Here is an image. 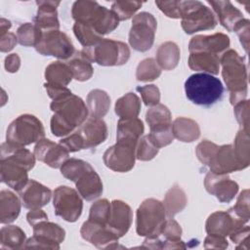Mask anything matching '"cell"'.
Instances as JSON below:
<instances>
[{"label":"cell","instance_id":"2e32d148","mask_svg":"<svg viewBox=\"0 0 250 250\" xmlns=\"http://www.w3.org/2000/svg\"><path fill=\"white\" fill-rule=\"evenodd\" d=\"M68 152L61 144H55L50 140H40L34 147L37 159L53 168L62 167L68 157Z\"/></svg>","mask_w":250,"mask_h":250},{"label":"cell","instance_id":"4316f807","mask_svg":"<svg viewBox=\"0 0 250 250\" xmlns=\"http://www.w3.org/2000/svg\"><path fill=\"white\" fill-rule=\"evenodd\" d=\"M189 67L194 70L207 71L213 74L219 73L220 59L216 54L208 52L191 53L188 60Z\"/></svg>","mask_w":250,"mask_h":250},{"label":"cell","instance_id":"f35d334b","mask_svg":"<svg viewBox=\"0 0 250 250\" xmlns=\"http://www.w3.org/2000/svg\"><path fill=\"white\" fill-rule=\"evenodd\" d=\"M17 34H18L19 42L21 45L36 46L41 39L42 31L36 25H32L31 23L27 22L19 27Z\"/></svg>","mask_w":250,"mask_h":250},{"label":"cell","instance_id":"d590c367","mask_svg":"<svg viewBox=\"0 0 250 250\" xmlns=\"http://www.w3.org/2000/svg\"><path fill=\"white\" fill-rule=\"evenodd\" d=\"M187 203L185 192L178 187L172 188L166 194L164 205L168 217H173L178 212H181Z\"/></svg>","mask_w":250,"mask_h":250},{"label":"cell","instance_id":"bcb514c9","mask_svg":"<svg viewBox=\"0 0 250 250\" xmlns=\"http://www.w3.org/2000/svg\"><path fill=\"white\" fill-rule=\"evenodd\" d=\"M142 4V2L137 1H116L112 4L111 11L116 15L118 20L124 21L131 18Z\"/></svg>","mask_w":250,"mask_h":250},{"label":"cell","instance_id":"7dc6e473","mask_svg":"<svg viewBox=\"0 0 250 250\" xmlns=\"http://www.w3.org/2000/svg\"><path fill=\"white\" fill-rule=\"evenodd\" d=\"M157 151L158 148L151 143L148 136H145L139 142V146L137 147V158L141 160H149L154 157Z\"/></svg>","mask_w":250,"mask_h":250},{"label":"cell","instance_id":"f5cc1de1","mask_svg":"<svg viewBox=\"0 0 250 250\" xmlns=\"http://www.w3.org/2000/svg\"><path fill=\"white\" fill-rule=\"evenodd\" d=\"M155 4L168 17H170V18H181V15H180L181 1L180 2H178V1H170V2L155 1Z\"/></svg>","mask_w":250,"mask_h":250},{"label":"cell","instance_id":"6da1fadb","mask_svg":"<svg viewBox=\"0 0 250 250\" xmlns=\"http://www.w3.org/2000/svg\"><path fill=\"white\" fill-rule=\"evenodd\" d=\"M51 109L55 112L51 119V130L58 137L72 132L84 122L88 114L84 102L71 92L55 99Z\"/></svg>","mask_w":250,"mask_h":250},{"label":"cell","instance_id":"60d3db41","mask_svg":"<svg viewBox=\"0 0 250 250\" xmlns=\"http://www.w3.org/2000/svg\"><path fill=\"white\" fill-rule=\"evenodd\" d=\"M147 136L151 141V143L157 148L167 146L173 141V138H174L172 125L167 124V125H161V126L150 128V134Z\"/></svg>","mask_w":250,"mask_h":250},{"label":"cell","instance_id":"f6af8a7d","mask_svg":"<svg viewBox=\"0 0 250 250\" xmlns=\"http://www.w3.org/2000/svg\"><path fill=\"white\" fill-rule=\"evenodd\" d=\"M160 75V69L153 59L144 60L137 68V79L140 81H148L157 78Z\"/></svg>","mask_w":250,"mask_h":250},{"label":"cell","instance_id":"5bb4252c","mask_svg":"<svg viewBox=\"0 0 250 250\" xmlns=\"http://www.w3.org/2000/svg\"><path fill=\"white\" fill-rule=\"evenodd\" d=\"M246 221L234 215L230 210L228 212L218 211L212 214L206 223V230L209 234L225 236L241 228Z\"/></svg>","mask_w":250,"mask_h":250},{"label":"cell","instance_id":"b9f144b4","mask_svg":"<svg viewBox=\"0 0 250 250\" xmlns=\"http://www.w3.org/2000/svg\"><path fill=\"white\" fill-rule=\"evenodd\" d=\"M73 30L76 37L79 39L81 44L84 45L85 47L93 46L103 39L102 36L98 35L90 26L80 22H75L73 26Z\"/></svg>","mask_w":250,"mask_h":250},{"label":"cell","instance_id":"836d02e7","mask_svg":"<svg viewBox=\"0 0 250 250\" xmlns=\"http://www.w3.org/2000/svg\"><path fill=\"white\" fill-rule=\"evenodd\" d=\"M180 51L175 43L167 42L162 44L157 51V62L164 69L174 68L179 61Z\"/></svg>","mask_w":250,"mask_h":250},{"label":"cell","instance_id":"7bdbcfd3","mask_svg":"<svg viewBox=\"0 0 250 250\" xmlns=\"http://www.w3.org/2000/svg\"><path fill=\"white\" fill-rule=\"evenodd\" d=\"M249 137L248 132L245 130L240 131L235 139V146L233 147L234 152L243 165V167H247L249 163Z\"/></svg>","mask_w":250,"mask_h":250},{"label":"cell","instance_id":"d6a6232c","mask_svg":"<svg viewBox=\"0 0 250 250\" xmlns=\"http://www.w3.org/2000/svg\"><path fill=\"white\" fill-rule=\"evenodd\" d=\"M89 109L93 117L104 116L108 109L110 104V99L105 92L101 90H94L90 92L87 98Z\"/></svg>","mask_w":250,"mask_h":250},{"label":"cell","instance_id":"9f6ffc18","mask_svg":"<svg viewBox=\"0 0 250 250\" xmlns=\"http://www.w3.org/2000/svg\"><path fill=\"white\" fill-rule=\"evenodd\" d=\"M47 219V215L42 210L39 209H32V211H30L27 214V221L31 226H34L35 224Z\"/></svg>","mask_w":250,"mask_h":250},{"label":"cell","instance_id":"7402d4cb","mask_svg":"<svg viewBox=\"0 0 250 250\" xmlns=\"http://www.w3.org/2000/svg\"><path fill=\"white\" fill-rule=\"evenodd\" d=\"M27 169L22 165L11 161L1 160V180L10 188L20 191L28 182Z\"/></svg>","mask_w":250,"mask_h":250},{"label":"cell","instance_id":"277c9868","mask_svg":"<svg viewBox=\"0 0 250 250\" xmlns=\"http://www.w3.org/2000/svg\"><path fill=\"white\" fill-rule=\"evenodd\" d=\"M185 91L190 102L208 106L222 98L224 86L219 78L211 74L194 73L186 80Z\"/></svg>","mask_w":250,"mask_h":250},{"label":"cell","instance_id":"d6986e66","mask_svg":"<svg viewBox=\"0 0 250 250\" xmlns=\"http://www.w3.org/2000/svg\"><path fill=\"white\" fill-rule=\"evenodd\" d=\"M19 192L23 206L28 209H39L51 198V190L34 180H29Z\"/></svg>","mask_w":250,"mask_h":250},{"label":"cell","instance_id":"f907efd6","mask_svg":"<svg viewBox=\"0 0 250 250\" xmlns=\"http://www.w3.org/2000/svg\"><path fill=\"white\" fill-rule=\"evenodd\" d=\"M137 90L142 94L143 101L146 105H153L158 104L160 95L159 90L154 85H146L144 87H138Z\"/></svg>","mask_w":250,"mask_h":250},{"label":"cell","instance_id":"7a4b0ae2","mask_svg":"<svg viewBox=\"0 0 250 250\" xmlns=\"http://www.w3.org/2000/svg\"><path fill=\"white\" fill-rule=\"evenodd\" d=\"M72 16L76 22L90 26L98 35L111 32L118 25V18L97 2L77 1L72 7Z\"/></svg>","mask_w":250,"mask_h":250},{"label":"cell","instance_id":"11a10c76","mask_svg":"<svg viewBox=\"0 0 250 250\" xmlns=\"http://www.w3.org/2000/svg\"><path fill=\"white\" fill-rule=\"evenodd\" d=\"M236 33L238 34L241 43L244 45V40H245V46L248 50V42H249V21L248 20H241L234 27Z\"/></svg>","mask_w":250,"mask_h":250},{"label":"cell","instance_id":"cb8c5ba5","mask_svg":"<svg viewBox=\"0 0 250 250\" xmlns=\"http://www.w3.org/2000/svg\"><path fill=\"white\" fill-rule=\"evenodd\" d=\"M37 16L35 18V25L42 31H52L58 30L59 21L57 18L56 7L60 2H50V1H39Z\"/></svg>","mask_w":250,"mask_h":250},{"label":"cell","instance_id":"8992f818","mask_svg":"<svg viewBox=\"0 0 250 250\" xmlns=\"http://www.w3.org/2000/svg\"><path fill=\"white\" fill-rule=\"evenodd\" d=\"M165 207L155 199H146L137 212V232L139 235L155 237L165 225Z\"/></svg>","mask_w":250,"mask_h":250},{"label":"cell","instance_id":"484cf974","mask_svg":"<svg viewBox=\"0 0 250 250\" xmlns=\"http://www.w3.org/2000/svg\"><path fill=\"white\" fill-rule=\"evenodd\" d=\"M213 6L219 17L220 22L229 31H232L235 25L243 20L242 14L229 1H208Z\"/></svg>","mask_w":250,"mask_h":250},{"label":"cell","instance_id":"e575fe53","mask_svg":"<svg viewBox=\"0 0 250 250\" xmlns=\"http://www.w3.org/2000/svg\"><path fill=\"white\" fill-rule=\"evenodd\" d=\"M66 63L70 67L73 77L76 80L84 81L92 76L93 68L89 61L84 58L81 52H76V54L73 55Z\"/></svg>","mask_w":250,"mask_h":250},{"label":"cell","instance_id":"f546056e","mask_svg":"<svg viewBox=\"0 0 250 250\" xmlns=\"http://www.w3.org/2000/svg\"><path fill=\"white\" fill-rule=\"evenodd\" d=\"M173 135L183 142H192L199 137V127L196 122L188 118H177L172 125Z\"/></svg>","mask_w":250,"mask_h":250},{"label":"cell","instance_id":"e0dca14e","mask_svg":"<svg viewBox=\"0 0 250 250\" xmlns=\"http://www.w3.org/2000/svg\"><path fill=\"white\" fill-rule=\"evenodd\" d=\"M205 188L208 192L216 195L221 202L230 201L238 190V186L235 182L230 181L224 174L208 173L205 178Z\"/></svg>","mask_w":250,"mask_h":250},{"label":"cell","instance_id":"d4e9b609","mask_svg":"<svg viewBox=\"0 0 250 250\" xmlns=\"http://www.w3.org/2000/svg\"><path fill=\"white\" fill-rule=\"evenodd\" d=\"M79 193L86 200H92L100 196L103 192V184L99 175L91 167L76 182Z\"/></svg>","mask_w":250,"mask_h":250},{"label":"cell","instance_id":"db71d44e","mask_svg":"<svg viewBox=\"0 0 250 250\" xmlns=\"http://www.w3.org/2000/svg\"><path fill=\"white\" fill-rule=\"evenodd\" d=\"M248 105H249L248 101H241V103L236 104L234 109L237 121L241 125H244L243 130L247 132H248Z\"/></svg>","mask_w":250,"mask_h":250},{"label":"cell","instance_id":"ba28073f","mask_svg":"<svg viewBox=\"0 0 250 250\" xmlns=\"http://www.w3.org/2000/svg\"><path fill=\"white\" fill-rule=\"evenodd\" d=\"M45 133L42 123L33 115L24 114L15 119L7 130V142L25 146L43 139Z\"/></svg>","mask_w":250,"mask_h":250},{"label":"cell","instance_id":"44dd1931","mask_svg":"<svg viewBox=\"0 0 250 250\" xmlns=\"http://www.w3.org/2000/svg\"><path fill=\"white\" fill-rule=\"evenodd\" d=\"M82 237L98 247H112L110 243H116L118 236L105 226L87 221L81 229Z\"/></svg>","mask_w":250,"mask_h":250},{"label":"cell","instance_id":"ab89813d","mask_svg":"<svg viewBox=\"0 0 250 250\" xmlns=\"http://www.w3.org/2000/svg\"><path fill=\"white\" fill-rule=\"evenodd\" d=\"M146 117L150 128L171 124V113L163 104H157L148 109Z\"/></svg>","mask_w":250,"mask_h":250},{"label":"cell","instance_id":"ac0fdd59","mask_svg":"<svg viewBox=\"0 0 250 250\" xmlns=\"http://www.w3.org/2000/svg\"><path fill=\"white\" fill-rule=\"evenodd\" d=\"M131 222V208L120 200H113L110 204V212L106 228L117 236H122L129 229Z\"/></svg>","mask_w":250,"mask_h":250},{"label":"cell","instance_id":"83f0119b","mask_svg":"<svg viewBox=\"0 0 250 250\" xmlns=\"http://www.w3.org/2000/svg\"><path fill=\"white\" fill-rule=\"evenodd\" d=\"M144 132L143 122L138 118H121L117 126V141L136 143Z\"/></svg>","mask_w":250,"mask_h":250},{"label":"cell","instance_id":"8fae6325","mask_svg":"<svg viewBox=\"0 0 250 250\" xmlns=\"http://www.w3.org/2000/svg\"><path fill=\"white\" fill-rule=\"evenodd\" d=\"M35 47L37 52L45 56H54L60 59L71 58L74 52L69 38L59 30L42 32L41 39Z\"/></svg>","mask_w":250,"mask_h":250},{"label":"cell","instance_id":"7c38bea8","mask_svg":"<svg viewBox=\"0 0 250 250\" xmlns=\"http://www.w3.org/2000/svg\"><path fill=\"white\" fill-rule=\"evenodd\" d=\"M136 143L117 141V144L109 147L104 154L105 165L118 172L129 171L135 162Z\"/></svg>","mask_w":250,"mask_h":250},{"label":"cell","instance_id":"52a82bcc","mask_svg":"<svg viewBox=\"0 0 250 250\" xmlns=\"http://www.w3.org/2000/svg\"><path fill=\"white\" fill-rule=\"evenodd\" d=\"M180 15L182 26L187 33H193L199 30L211 29L217 20L211 10L198 1H185L180 4Z\"/></svg>","mask_w":250,"mask_h":250},{"label":"cell","instance_id":"9a60e30c","mask_svg":"<svg viewBox=\"0 0 250 250\" xmlns=\"http://www.w3.org/2000/svg\"><path fill=\"white\" fill-rule=\"evenodd\" d=\"M207 165L215 174H226L244 168L229 145L218 146Z\"/></svg>","mask_w":250,"mask_h":250},{"label":"cell","instance_id":"4dcf8cb0","mask_svg":"<svg viewBox=\"0 0 250 250\" xmlns=\"http://www.w3.org/2000/svg\"><path fill=\"white\" fill-rule=\"evenodd\" d=\"M21 204L18 197L9 190L1 191V222H13L20 214Z\"/></svg>","mask_w":250,"mask_h":250},{"label":"cell","instance_id":"74e56055","mask_svg":"<svg viewBox=\"0 0 250 250\" xmlns=\"http://www.w3.org/2000/svg\"><path fill=\"white\" fill-rule=\"evenodd\" d=\"M92 166L80 159H69L67 161H65L62 167H61V171L62 174L71 180L72 182H76L88 169H90Z\"/></svg>","mask_w":250,"mask_h":250},{"label":"cell","instance_id":"603a6c76","mask_svg":"<svg viewBox=\"0 0 250 250\" xmlns=\"http://www.w3.org/2000/svg\"><path fill=\"white\" fill-rule=\"evenodd\" d=\"M229 39L223 33H216L214 35L203 36L198 35L191 39L189 42V51L195 52H208L216 54L228 48Z\"/></svg>","mask_w":250,"mask_h":250},{"label":"cell","instance_id":"30bf717a","mask_svg":"<svg viewBox=\"0 0 250 250\" xmlns=\"http://www.w3.org/2000/svg\"><path fill=\"white\" fill-rule=\"evenodd\" d=\"M54 208L56 215L67 222H74L81 214L82 200L74 189L59 187L54 191Z\"/></svg>","mask_w":250,"mask_h":250},{"label":"cell","instance_id":"8d00e7d4","mask_svg":"<svg viewBox=\"0 0 250 250\" xmlns=\"http://www.w3.org/2000/svg\"><path fill=\"white\" fill-rule=\"evenodd\" d=\"M24 232L16 226H8L1 229V247L14 249L19 248L24 242Z\"/></svg>","mask_w":250,"mask_h":250},{"label":"cell","instance_id":"ffe728a7","mask_svg":"<svg viewBox=\"0 0 250 250\" xmlns=\"http://www.w3.org/2000/svg\"><path fill=\"white\" fill-rule=\"evenodd\" d=\"M77 133L83 141L84 148L98 146L103 143L107 136L105 123L102 119L93 116L81 126Z\"/></svg>","mask_w":250,"mask_h":250},{"label":"cell","instance_id":"f1b7e54d","mask_svg":"<svg viewBox=\"0 0 250 250\" xmlns=\"http://www.w3.org/2000/svg\"><path fill=\"white\" fill-rule=\"evenodd\" d=\"M45 77L48 84L65 87L71 81L73 74L66 62H55L46 68Z\"/></svg>","mask_w":250,"mask_h":250},{"label":"cell","instance_id":"4fadbf2b","mask_svg":"<svg viewBox=\"0 0 250 250\" xmlns=\"http://www.w3.org/2000/svg\"><path fill=\"white\" fill-rule=\"evenodd\" d=\"M34 236L29 238L24 247H44L59 249V243L64 238V230L57 224L41 221L33 226Z\"/></svg>","mask_w":250,"mask_h":250},{"label":"cell","instance_id":"c3c4849f","mask_svg":"<svg viewBox=\"0 0 250 250\" xmlns=\"http://www.w3.org/2000/svg\"><path fill=\"white\" fill-rule=\"evenodd\" d=\"M234 215L241 218L244 221L249 220V197H248V189L243 190L238 199L235 206L229 209Z\"/></svg>","mask_w":250,"mask_h":250},{"label":"cell","instance_id":"9c48e42d","mask_svg":"<svg viewBox=\"0 0 250 250\" xmlns=\"http://www.w3.org/2000/svg\"><path fill=\"white\" fill-rule=\"evenodd\" d=\"M156 21L151 14L143 12L133 19L132 28L129 34V42L137 51L148 50L154 39Z\"/></svg>","mask_w":250,"mask_h":250},{"label":"cell","instance_id":"1f68e13d","mask_svg":"<svg viewBox=\"0 0 250 250\" xmlns=\"http://www.w3.org/2000/svg\"><path fill=\"white\" fill-rule=\"evenodd\" d=\"M140 108L141 102L133 93H128L120 98L115 104V112L121 118H135L138 115Z\"/></svg>","mask_w":250,"mask_h":250},{"label":"cell","instance_id":"3957f363","mask_svg":"<svg viewBox=\"0 0 250 250\" xmlns=\"http://www.w3.org/2000/svg\"><path fill=\"white\" fill-rule=\"evenodd\" d=\"M223 77L230 93L232 104L241 102L247 94V73L243 59L233 50L224 53L220 59Z\"/></svg>","mask_w":250,"mask_h":250},{"label":"cell","instance_id":"680465c9","mask_svg":"<svg viewBox=\"0 0 250 250\" xmlns=\"http://www.w3.org/2000/svg\"><path fill=\"white\" fill-rule=\"evenodd\" d=\"M5 36L7 37L8 40H6L4 37H1V50H2V52L10 51L11 49L14 48L15 44L17 43V38H16L15 34L8 33Z\"/></svg>","mask_w":250,"mask_h":250},{"label":"cell","instance_id":"5b68a950","mask_svg":"<svg viewBox=\"0 0 250 250\" xmlns=\"http://www.w3.org/2000/svg\"><path fill=\"white\" fill-rule=\"evenodd\" d=\"M81 53L89 62H95L102 65L123 64L130 56L126 44L110 39H102L93 46L85 47Z\"/></svg>","mask_w":250,"mask_h":250},{"label":"cell","instance_id":"ee69618b","mask_svg":"<svg viewBox=\"0 0 250 250\" xmlns=\"http://www.w3.org/2000/svg\"><path fill=\"white\" fill-rule=\"evenodd\" d=\"M109 212H110L109 202L106 199L100 200L91 207L89 221L106 227V223L109 217Z\"/></svg>","mask_w":250,"mask_h":250},{"label":"cell","instance_id":"681fc988","mask_svg":"<svg viewBox=\"0 0 250 250\" xmlns=\"http://www.w3.org/2000/svg\"><path fill=\"white\" fill-rule=\"evenodd\" d=\"M182 233V229L177 222L174 220H169L165 222L164 228L160 234H162L165 238L166 243H178L180 242V236Z\"/></svg>","mask_w":250,"mask_h":250},{"label":"cell","instance_id":"816d5d0a","mask_svg":"<svg viewBox=\"0 0 250 250\" xmlns=\"http://www.w3.org/2000/svg\"><path fill=\"white\" fill-rule=\"evenodd\" d=\"M217 147H218V146H216L215 144H213L209 141H204V142L200 143L196 148V154H197L198 159L203 164L207 165Z\"/></svg>","mask_w":250,"mask_h":250},{"label":"cell","instance_id":"6f0895ef","mask_svg":"<svg viewBox=\"0 0 250 250\" xmlns=\"http://www.w3.org/2000/svg\"><path fill=\"white\" fill-rule=\"evenodd\" d=\"M5 67L8 71L10 72H15L18 70L19 66H20V59L17 56V54H12L11 56L6 58L5 61Z\"/></svg>","mask_w":250,"mask_h":250}]
</instances>
